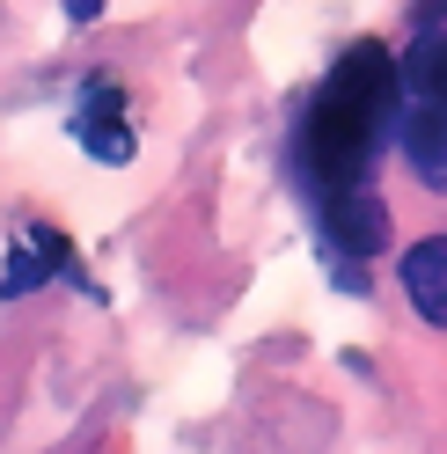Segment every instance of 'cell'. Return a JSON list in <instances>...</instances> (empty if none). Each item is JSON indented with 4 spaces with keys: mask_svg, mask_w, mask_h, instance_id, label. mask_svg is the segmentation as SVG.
I'll return each mask as SVG.
<instances>
[{
    "mask_svg": "<svg viewBox=\"0 0 447 454\" xmlns=\"http://www.w3.org/2000/svg\"><path fill=\"white\" fill-rule=\"evenodd\" d=\"M51 278V257H44V242L30 235V249H8V271H0V294L8 301H22V294H37Z\"/></svg>",
    "mask_w": 447,
    "mask_h": 454,
    "instance_id": "6",
    "label": "cell"
},
{
    "mask_svg": "<svg viewBox=\"0 0 447 454\" xmlns=\"http://www.w3.org/2000/svg\"><path fill=\"white\" fill-rule=\"evenodd\" d=\"M316 213H323V242L330 257H359L367 264L374 249L388 242V213L367 184H345V191H316Z\"/></svg>",
    "mask_w": 447,
    "mask_h": 454,
    "instance_id": "2",
    "label": "cell"
},
{
    "mask_svg": "<svg viewBox=\"0 0 447 454\" xmlns=\"http://www.w3.org/2000/svg\"><path fill=\"white\" fill-rule=\"evenodd\" d=\"M411 15H418V30H440V22H447V0H411Z\"/></svg>",
    "mask_w": 447,
    "mask_h": 454,
    "instance_id": "8",
    "label": "cell"
},
{
    "mask_svg": "<svg viewBox=\"0 0 447 454\" xmlns=\"http://www.w3.org/2000/svg\"><path fill=\"white\" fill-rule=\"evenodd\" d=\"M404 294L426 323H447V242H411L404 249Z\"/></svg>",
    "mask_w": 447,
    "mask_h": 454,
    "instance_id": "4",
    "label": "cell"
},
{
    "mask_svg": "<svg viewBox=\"0 0 447 454\" xmlns=\"http://www.w3.org/2000/svg\"><path fill=\"white\" fill-rule=\"evenodd\" d=\"M404 154L426 184H447V110L433 96H418V110L404 118Z\"/></svg>",
    "mask_w": 447,
    "mask_h": 454,
    "instance_id": "5",
    "label": "cell"
},
{
    "mask_svg": "<svg viewBox=\"0 0 447 454\" xmlns=\"http://www.w3.org/2000/svg\"><path fill=\"white\" fill-rule=\"evenodd\" d=\"M74 139L89 147L96 161H132V125H125V89L110 74H89V89L74 103Z\"/></svg>",
    "mask_w": 447,
    "mask_h": 454,
    "instance_id": "3",
    "label": "cell"
},
{
    "mask_svg": "<svg viewBox=\"0 0 447 454\" xmlns=\"http://www.w3.org/2000/svg\"><path fill=\"white\" fill-rule=\"evenodd\" d=\"M396 59L381 44H359L338 59V74L316 89L309 118H301V168L316 191H345L374 168L381 132L396 125Z\"/></svg>",
    "mask_w": 447,
    "mask_h": 454,
    "instance_id": "1",
    "label": "cell"
},
{
    "mask_svg": "<svg viewBox=\"0 0 447 454\" xmlns=\"http://www.w3.org/2000/svg\"><path fill=\"white\" fill-rule=\"evenodd\" d=\"M67 15H74V22H96V15H103V0H67Z\"/></svg>",
    "mask_w": 447,
    "mask_h": 454,
    "instance_id": "9",
    "label": "cell"
},
{
    "mask_svg": "<svg viewBox=\"0 0 447 454\" xmlns=\"http://www.w3.org/2000/svg\"><path fill=\"white\" fill-rule=\"evenodd\" d=\"M404 81H411L418 96H433V103L447 110V37L426 51V59H411V67H404Z\"/></svg>",
    "mask_w": 447,
    "mask_h": 454,
    "instance_id": "7",
    "label": "cell"
}]
</instances>
